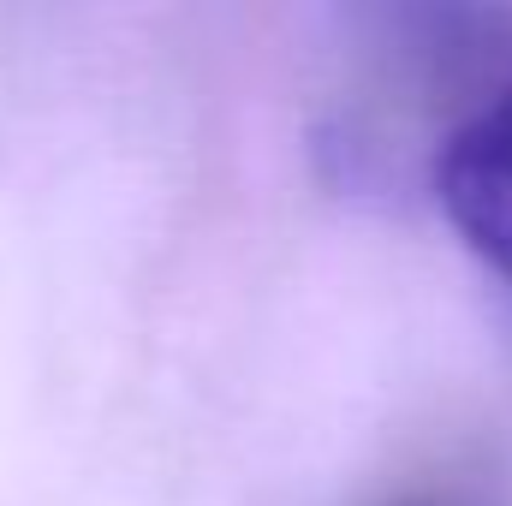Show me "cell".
Wrapping results in <instances>:
<instances>
[{"mask_svg": "<svg viewBox=\"0 0 512 506\" xmlns=\"http://www.w3.org/2000/svg\"><path fill=\"white\" fill-rule=\"evenodd\" d=\"M387 506H471V501H465V489H453V483H417V489L393 495Z\"/></svg>", "mask_w": 512, "mask_h": 506, "instance_id": "cell-2", "label": "cell"}, {"mask_svg": "<svg viewBox=\"0 0 512 506\" xmlns=\"http://www.w3.org/2000/svg\"><path fill=\"white\" fill-rule=\"evenodd\" d=\"M429 185L453 233L512 286V78L441 137Z\"/></svg>", "mask_w": 512, "mask_h": 506, "instance_id": "cell-1", "label": "cell"}]
</instances>
